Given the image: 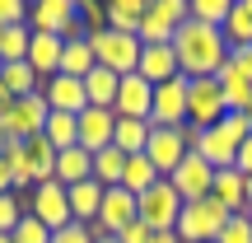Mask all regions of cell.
<instances>
[{
	"label": "cell",
	"instance_id": "1",
	"mask_svg": "<svg viewBox=\"0 0 252 243\" xmlns=\"http://www.w3.org/2000/svg\"><path fill=\"white\" fill-rule=\"evenodd\" d=\"M173 52H178V70L187 75V80L215 75L220 66L229 61V42H224V33H220V28L196 24V19H187V24L173 33Z\"/></svg>",
	"mask_w": 252,
	"mask_h": 243
},
{
	"label": "cell",
	"instance_id": "2",
	"mask_svg": "<svg viewBox=\"0 0 252 243\" xmlns=\"http://www.w3.org/2000/svg\"><path fill=\"white\" fill-rule=\"evenodd\" d=\"M248 136H252L248 122L238 117V112H224L215 126L201 131V140H196V150H191V154H201L215 173H220V169H234V154H238V145H243Z\"/></svg>",
	"mask_w": 252,
	"mask_h": 243
},
{
	"label": "cell",
	"instance_id": "3",
	"mask_svg": "<svg viewBox=\"0 0 252 243\" xmlns=\"http://www.w3.org/2000/svg\"><path fill=\"white\" fill-rule=\"evenodd\" d=\"M191 19L187 0H145V19H140V47H168L173 33Z\"/></svg>",
	"mask_w": 252,
	"mask_h": 243
},
{
	"label": "cell",
	"instance_id": "4",
	"mask_svg": "<svg viewBox=\"0 0 252 243\" xmlns=\"http://www.w3.org/2000/svg\"><path fill=\"white\" fill-rule=\"evenodd\" d=\"M224 220H229V210L220 206L215 197L187 201V206H182V215H178V225H173V234H178L182 243H215L220 229H224Z\"/></svg>",
	"mask_w": 252,
	"mask_h": 243
},
{
	"label": "cell",
	"instance_id": "5",
	"mask_svg": "<svg viewBox=\"0 0 252 243\" xmlns=\"http://www.w3.org/2000/svg\"><path fill=\"white\" fill-rule=\"evenodd\" d=\"M94 47V61L103 66V70L112 75H135V66H140V37L135 33H112V28H103V33L89 37Z\"/></svg>",
	"mask_w": 252,
	"mask_h": 243
},
{
	"label": "cell",
	"instance_id": "6",
	"mask_svg": "<svg viewBox=\"0 0 252 243\" xmlns=\"http://www.w3.org/2000/svg\"><path fill=\"white\" fill-rule=\"evenodd\" d=\"M47 117H52V108L42 94H24L0 112V131H5V140H33V136H42Z\"/></svg>",
	"mask_w": 252,
	"mask_h": 243
},
{
	"label": "cell",
	"instance_id": "7",
	"mask_svg": "<svg viewBox=\"0 0 252 243\" xmlns=\"http://www.w3.org/2000/svg\"><path fill=\"white\" fill-rule=\"evenodd\" d=\"M135 210H140V220L150 225V234H159V229H173V225H178V215H182V197L173 192L168 178H159L150 192H140V197H135Z\"/></svg>",
	"mask_w": 252,
	"mask_h": 243
},
{
	"label": "cell",
	"instance_id": "8",
	"mask_svg": "<svg viewBox=\"0 0 252 243\" xmlns=\"http://www.w3.org/2000/svg\"><path fill=\"white\" fill-rule=\"evenodd\" d=\"M224 94H220V80L215 75H201V80H187V126L206 131L224 117Z\"/></svg>",
	"mask_w": 252,
	"mask_h": 243
},
{
	"label": "cell",
	"instance_id": "9",
	"mask_svg": "<svg viewBox=\"0 0 252 243\" xmlns=\"http://www.w3.org/2000/svg\"><path fill=\"white\" fill-rule=\"evenodd\" d=\"M145 159L154 164V173H159V178H168V173L187 159V136H182V126H150Z\"/></svg>",
	"mask_w": 252,
	"mask_h": 243
},
{
	"label": "cell",
	"instance_id": "10",
	"mask_svg": "<svg viewBox=\"0 0 252 243\" xmlns=\"http://www.w3.org/2000/svg\"><path fill=\"white\" fill-rule=\"evenodd\" d=\"M28 215H37L47 229H65L70 225V201H65V187L56 178H47V182H37L33 192H28Z\"/></svg>",
	"mask_w": 252,
	"mask_h": 243
},
{
	"label": "cell",
	"instance_id": "11",
	"mask_svg": "<svg viewBox=\"0 0 252 243\" xmlns=\"http://www.w3.org/2000/svg\"><path fill=\"white\" fill-rule=\"evenodd\" d=\"M150 126H187V75L154 84L150 103Z\"/></svg>",
	"mask_w": 252,
	"mask_h": 243
},
{
	"label": "cell",
	"instance_id": "12",
	"mask_svg": "<svg viewBox=\"0 0 252 243\" xmlns=\"http://www.w3.org/2000/svg\"><path fill=\"white\" fill-rule=\"evenodd\" d=\"M168 182H173V192L182 197V206H187V201H206L210 197V182H215V169H210L201 154H187V159L168 173Z\"/></svg>",
	"mask_w": 252,
	"mask_h": 243
},
{
	"label": "cell",
	"instance_id": "13",
	"mask_svg": "<svg viewBox=\"0 0 252 243\" xmlns=\"http://www.w3.org/2000/svg\"><path fill=\"white\" fill-rule=\"evenodd\" d=\"M37 94L47 99L52 112H70V117H80V112L89 108V99H84V80H75V75H52V80H42Z\"/></svg>",
	"mask_w": 252,
	"mask_h": 243
},
{
	"label": "cell",
	"instance_id": "14",
	"mask_svg": "<svg viewBox=\"0 0 252 243\" xmlns=\"http://www.w3.org/2000/svg\"><path fill=\"white\" fill-rule=\"evenodd\" d=\"M131 220H140V210H135V197L126 187H108L103 192V206H98V220H94V225L103 229V234H112L117 239L126 225H131Z\"/></svg>",
	"mask_w": 252,
	"mask_h": 243
},
{
	"label": "cell",
	"instance_id": "15",
	"mask_svg": "<svg viewBox=\"0 0 252 243\" xmlns=\"http://www.w3.org/2000/svg\"><path fill=\"white\" fill-rule=\"evenodd\" d=\"M150 103H154V84L150 80H140V75H122V80H117V103H112L117 117L150 122Z\"/></svg>",
	"mask_w": 252,
	"mask_h": 243
},
{
	"label": "cell",
	"instance_id": "16",
	"mask_svg": "<svg viewBox=\"0 0 252 243\" xmlns=\"http://www.w3.org/2000/svg\"><path fill=\"white\" fill-rule=\"evenodd\" d=\"M80 14V0H37L28 5V33H61Z\"/></svg>",
	"mask_w": 252,
	"mask_h": 243
},
{
	"label": "cell",
	"instance_id": "17",
	"mask_svg": "<svg viewBox=\"0 0 252 243\" xmlns=\"http://www.w3.org/2000/svg\"><path fill=\"white\" fill-rule=\"evenodd\" d=\"M112 131H117V112H112V108H84L80 112V145L89 154L108 150V145H112Z\"/></svg>",
	"mask_w": 252,
	"mask_h": 243
},
{
	"label": "cell",
	"instance_id": "18",
	"mask_svg": "<svg viewBox=\"0 0 252 243\" xmlns=\"http://www.w3.org/2000/svg\"><path fill=\"white\" fill-rule=\"evenodd\" d=\"M61 52H65V42L56 33H33V37H28V56H24V61L33 66L37 80H52V75H61Z\"/></svg>",
	"mask_w": 252,
	"mask_h": 243
},
{
	"label": "cell",
	"instance_id": "19",
	"mask_svg": "<svg viewBox=\"0 0 252 243\" xmlns=\"http://www.w3.org/2000/svg\"><path fill=\"white\" fill-rule=\"evenodd\" d=\"M135 75L140 80H150V84H163V80H178V52H173V42L168 47H140V66H135Z\"/></svg>",
	"mask_w": 252,
	"mask_h": 243
},
{
	"label": "cell",
	"instance_id": "20",
	"mask_svg": "<svg viewBox=\"0 0 252 243\" xmlns=\"http://www.w3.org/2000/svg\"><path fill=\"white\" fill-rule=\"evenodd\" d=\"M210 197H215L229 215H243V210H248V178L238 169H220L215 182H210Z\"/></svg>",
	"mask_w": 252,
	"mask_h": 243
},
{
	"label": "cell",
	"instance_id": "21",
	"mask_svg": "<svg viewBox=\"0 0 252 243\" xmlns=\"http://www.w3.org/2000/svg\"><path fill=\"white\" fill-rule=\"evenodd\" d=\"M103 182L84 178L75 182V187H65V201H70V220H80V225H89V220H98V206H103Z\"/></svg>",
	"mask_w": 252,
	"mask_h": 243
},
{
	"label": "cell",
	"instance_id": "22",
	"mask_svg": "<svg viewBox=\"0 0 252 243\" xmlns=\"http://www.w3.org/2000/svg\"><path fill=\"white\" fill-rule=\"evenodd\" d=\"M94 178V154L84 145H70V150H56V182L61 187H75V182Z\"/></svg>",
	"mask_w": 252,
	"mask_h": 243
},
{
	"label": "cell",
	"instance_id": "23",
	"mask_svg": "<svg viewBox=\"0 0 252 243\" xmlns=\"http://www.w3.org/2000/svg\"><path fill=\"white\" fill-rule=\"evenodd\" d=\"M215 80H220V94H224V108H229V112H243L248 103H252V80H243L229 61L215 70Z\"/></svg>",
	"mask_w": 252,
	"mask_h": 243
},
{
	"label": "cell",
	"instance_id": "24",
	"mask_svg": "<svg viewBox=\"0 0 252 243\" xmlns=\"http://www.w3.org/2000/svg\"><path fill=\"white\" fill-rule=\"evenodd\" d=\"M117 80L122 75L94 66V70L84 75V99H89V108H112V103H117Z\"/></svg>",
	"mask_w": 252,
	"mask_h": 243
},
{
	"label": "cell",
	"instance_id": "25",
	"mask_svg": "<svg viewBox=\"0 0 252 243\" xmlns=\"http://www.w3.org/2000/svg\"><path fill=\"white\" fill-rule=\"evenodd\" d=\"M108 28L112 33H140V19H145V0H108Z\"/></svg>",
	"mask_w": 252,
	"mask_h": 243
},
{
	"label": "cell",
	"instance_id": "26",
	"mask_svg": "<svg viewBox=\"0 0 252 243\" xmlns=\"http://www.w3.org/2000/svg\"><path fill=\"white\" fill-rule=\"evenodd\" d=\"M154 182H159L154 164L145 159V154H126V169H122V187L131 192V197H140V192H150Z\"/></svg>",
	"mask_w": 252,
	"mask_h": 243
},
{
	"label": "cell",
	"instance_id": "27",
	"mask_svg": "<svg viewBox=\"0 0 252 243\" xmlns=\"http://www.w3.org/2000/svg\"><path fill=\"white\" fill-rule=\"evenodd\" d=\"M145 140H150V122H140V117H117L112 145H117L122 154H145Z\"/></svg>",
	"mask_w": 252,
	"mask_h": 243
},
{
	"label": "cell",
	"instance_id": "28",
	"mask_svg": "<svg viewBox=\"0 0 252 243\" xmlns=\"http://www.w3.org/2000/svg\"><path fill=\"white\" fill-rule=\"evenodd\" d=\"M24 145H28V169H33V182L56 178V145L47 140V136H33V140H24Z\"/></svg>",
	"mask_w": 252,
	"mask_h": 243
},
{
	"label": "cell",
	"instance_id": "29",
	"mask_svg": "<svg viewBox=\"0 0 252 243\" xmlns=\"http://www.w3.org/2000/svg\"><path fill=\"white\" fill-rule=\"evenodd\" d=\"M0 80H5V89L14 94V99H24V94H37V89H42V80L33 75V66H28V61H5V66H0Z\"/></svg>",
	"mask_w": 252,
	"mask_h": 243
},
{
	"label": "cell",
	"instance_id": "30",
	"mask_svg": "<svg viewBox=\"0 0 252 243\" xmlns=\"http://www.w3.org/2000/svg\"><path fill=\"white\" fill-rule=\"evenodd\" d=\"M42 136L56 145V150H70V145H80V117H70V112H52L42 126Z\"/></svg>",
	"mask_w": 252,
	"mask_h": 243
},
{
	"label": "cell",
	"instance_id": "31",
	"mask_svg": "<svg viewBox=\"0 0 252 243\" xmlns=\"http://www.w3.org/2000/svg\"><path fill=\"white\" fill-rule=\"evenodd\" d=\"M122 169H126V154L117 145L94 154V182H103V187H122Z\"/></svg>",
	"mask_w": 252,
	"mask_h": 243
},
{
	"label": "cell",
	"instance_id": "32",
	"mask_svg": "<svg viewBox=\"0 0 252 243\" xmlns=\"http://www.w3.org/2000/svg\"><path fill=\"white\" fill-rule=\"evenodd\" d=\"M224 42H229V52L234 47H252V14L243 9V0H234V9H229V19H224Z\"/></svg>",
	"mask_w": 252,
	"mask_h": 243
},
{
	"label": "cell",
	"instance_id": "33",
	"mask_svg": "<svg viewBox=\"0 0 252 243\" xmlns=\"http://www.w3.org/2000/svg\"><path fill=\"white\" fill-rule=\"evenodd\" d=\"M94 66H98V61H94L89 37H84V42H65V52H61V75H75V80H84Z\"/></svg>",
	"mask_w": 252,
	"mask_h": 243
},
{
	"label": "cell",
	"instance_id": "34",
	"mask_svg": "<svg viewBox=\"0 0 252 243\" xmlns=\"http://www.w3.org/2000/svg\"><path fill=\"white\" fill-rule=\"evenodd\" d=\"M187 5H191V19H196V24L224 28V19H229V9H234V0H187Z\"/></svg>",
	"mask_w": 252,
	"mask_h": 243
},
{
	"label": "cell",
	"instance_id": "35",
	"mask_svg": "<svg viewBox=\"0 0 252 243\" xmlns=\"http://www.w3.org/2000/svg\"><path fill=\"white\" fill-rule=\"evenodd\" d=\"M28 24H14V28H5V37H0V66L5 61H24L28 56Z\"/></svg>",
	"mask_w": 252,
	"mask_h": 243
},
{
	"label": "cell",
	"instance_id": "36",
	"mask_svg": "<svg viewBox=\"0 0 252 243\" xmlns=\"http://www.w3.org/2000/svg\"><path fill=\"white\" fill-rule=\"evenodd\" d=\"M9 239H14V243H52V229H47L37 215H28V210H24V220L14 225V234H9Z\"/></svg>",
	"mask_w": 252,
	"mask_h": 243
},
{
	"label": "cell",
	"instance_id": "37",
	"mask_svg": "<svg viewBox=\"0 0 252 243\" xmlns=\"http://www.w3.org/2000/svg\"><path fill=\"white\" fill-rule=\"evenodd\" d=\"M24 201L14 197V192H0V234H14V225L24 220Z\"/></svg>",
	"mask_w": 252,
	"mask_h": 243
},
{
	"label": "cell",
	"instance_id": "38",
	"mask_svg": "<svg viewBox=\"0 0 252 243\" xmlns=\"http://www.w3.org/2000/svg\"><path fill=\"white\" fill-rule=\"evenodd\" d=\"M215 243H252V225H248V210H243V215H229Z\"/></svg>",
	"mask_w": 252,
	"mask_h": 243
},
{
	"label": "cell",
	"instance_id": "39",
	"mask_svg": "<svg viewBox=\"0 0 252 243\" xmlns=\"http://www.w3.org/2000/svg\"><path fill=\"white\" fill-rule=\"evenodd\" d=\"M80 24H84V33H103V28H108V9L103 5H94V0H80Z\"/></svg>",
	"mask_w": 252,
	"mask_h": 243
},
{
	"label": "cell",
	"instance_id": "40",
	"mask_svg": "<svg viewBox=\"0 0 252 243\" xmlns=\"http://www.w3.org/2000/svg\"><path fill=\"white\" fill-rule=\"evenodd\" d=\"M14 24H28V5L24 0H0V28H14Z\"/></svg>",
	"mask_w": 252,
	"mask_h": 243
},
{
	"label": "cell",
	"instance_id": "41",
	"mask_svg": "<svg viewBox=\"0 0 252 243\" xmlns=\"http://www.w3.org/2000/svg\"><path fill=\"white\" fill-rule=\"evenodd\" d=\"M52 243H94V239H89V229H84L80 220H70L65 229H56V234H52Z\"/></svg>",
	"mask_w": 252,
	"mask_h": 243
},
{
	"label": "cell",
	"instance_id": "42",
	"mask_svg": "<svg viewBox=\"0 0 252 243\" xmlns=\"http://www.w3.org/2000/svg\"><path fill=\"white\" fill-rule=\"evenodd\" d=\"M229 66H234L243 80H252V47H234V52H229Z\"/></svg>",
	"mask_w": 252,
	"mask_h": 243
},
{
	"label": "cell",
	"instance_id": "43",
	"mask_svg": "<svg viewBox=\"0 0 252 243\" xmlns=\"http://www.w3.org/2000/svg\"><path fill=\"white\" fill-rule=\"evenodd\" d=\"M117 243H150V225H145V220H131L117 234Z\"/></svg>",
	"mask_w": 252,
	"mask_h": 243
},
{
	"label": "cell",
	"instance_id": "44",
	"mask_svg": "<svg viewBox=\"0 0 252 243\" xmlns=\"http://www.w3.org/2000/svg\"><path fill=\"white\" fill-rule=\"evenodd\" d=\"M234 169L243 173V178H252V136H248L243 145H238V154H234Z\"/></svg>",
	"mask_w": 252,
	"mask_h": 243
},
{
	"label": "cell",
	"instance_id": "45",
	"mask_svg": "<svg viewBox=\"0 0 252 243\" xmlns=\"http://www.w3.org/2000/svg\"><path fill=\"white\" fill-rule=\"evenodd\" d=\"M0 192H14V173H9L5 154H0Z\"/></svg>",
	"mask_w": 252,
	"mask_h": 243
},
{
	"label": "cell",
	"instance_id": "46",
	"mask_svg": "<svg viewBox=\"0 0 252 243\" xmlns=\"http://www.w3.org/2000/svg\"><path fill=\"white\" fill-rule=\"evenodd\" d=\"M150 243H182V239L173 234V229H159V234H150Z\"/></svg>",
	"mask_w": 252,
	"mask_h": 243
},
{
	"label": "cell",
	"instance_id": "47",
	"mask_svg": "<svg viewBox=\"0 0 252 243\" xmlns=\"http://www.w3.org/2000/svg\"><path fill=\"white\" fill-rule=\"evenodd\" d=\"M9 103H14V94H9V89H5V80H0V112H5Z\"/></svg>",
	"mask_w": 252,
	"mask_h": 243
},
{
	"label": "cell",
	"instance_id": "48",
	"mask_svg": "<svg viewBox=\"0 0 252 243\" xmlns=\"http://www.w3.org/2000/svg\"><path fill=\"white\" fill-rule=\"evenodd\" d=\"M238 117H243V122H248V131H252V103H248V108H243V112H238Z\"/></svg>",
	"mask_w": 252,
	"mask_h": 243
},
{
	"label": "cell",
	"instance_id": "49",
	"mask_svg": "<svg viewBox=\"0 0 252 243\" xmlns=\"http://www.w3.org/2000/svg\"><path fill=\"white\" fill-rule=\"evenodd\" d=\"M248 210H252V178H248Z\"/></svg>",
	"mask_w": 252,
	"mask_h": 243
},
{
	"label": "cell",
	"instance_id": "50",
	"mask_svg": "<svg viewBox=\"0 0 252 243\" xmlns=\"http://www.w3.org/2000/svg\"><path fill=\"white\" fill-rule=\"evenodd\" d=\"M243 9H248V14H252V0H243Z\"/></svg>",
	"mask_w": 252,
	"mask_h": 243
},
{
	"label": "cell",
	"instance_id": "51",
	"mask_svg": "<svg viewBox=\"0 0 252 243\" xmlns=\"http://www.w3.org/2000/svg\"><path fill=\"white\" fill-rule=\"evenodd\" d=\"M0 243H14V239H9V234H0Z\"/></svg>",
	"mask_w": 252,
	"mask_h": 243
},
{
	"label": "cell",
	"instance_id": "52",
	"mask_svg": "<svg viewBox=\"0 0 252 243\" xmlns=\"http://www.w3.org/2000/svg\"><path fill=\"white\" fill-rule=\"evenodd\" d=\"M248 225H252V210H248Z\"/></svg>",
	"mask_w": 252,
	"mask_h": 243
},
{
	"label": "cell",
	"instance_id": "53",
	"mask_svg": "<svg viewBox=\"0 0 252 243\" xmlns=\"http://www.w3.org/2000/svg\"><path fill=\"white\" fill-rule=\"evenodd\" d=\"M103 243H117V239H103Z\"/></svg>",
	"mask_w": 252,
	"mask_h": 243
},
{
	"label": "cell",
	"instance_id": "54",
	"mask_svg": "<svg viewBox=\"0 0 252 243\" xmlns=\"http://www.w3.org/2000/svg\"><path fill=\"white\" fill-rule=\"evenodd\" d=\"M0 37H5V28H0Z\"/></svg>",
	"mask_w": 252,
	"mask_h": 243
}]
</instances>
